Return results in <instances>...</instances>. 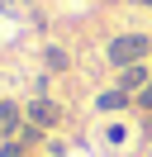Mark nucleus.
Here are the masks:
<instances>
[{
  "label": "nucleus",
  "instance_id": "obj_3",
  "mask_svg": "<svg viewBox=\"0 0 152 157\" xmlns=\"http://www.w3.org/2000/svg\"><path fill=\"white\" fill-rule=\"evenodd\" d=\"M147 81H152V76H147V67H124V76H119V86H124V90H142V86H147Z\"/></svg>",
  "mask_w": 152,
  "mask_h": 157
},
{
  "label": "nucleus",
  "instance_id": "obj_8",
  "mask_svg": "<svg viewBox=\"0 0 152 157\" xmlns=\"http://www.w3.org/2000/svg\"><path fill=\"white\" fill-rule=\"evenodd\" d=\"M138 5H152V0H138Z\"/></svg>",
  "mask_w": 152,
  "mask_h": 157
},
{
  "label": "nucleus",
  "instance_id": "obj_4",
  "mask_svg": "<svg viewBox=\"0 0 152 157\" xmlns=\"http://www.w3.org/2000/svg\"><path fill=\"white\" fill-rule=\"evenodd\" d=\"M14 124H19V105H10V100H5V105H0V128L10 133Z\"/></svg>",
  "mask_w": 152,
  "mask_h": 157
},
{
  "label": "nucleus",
  "instance_id": "obj_6",
  "mask_svg": "<svg viewBox=\"0 0 152 157\" xmlns=\"http://www.w3.org/2000/svg\"><path fill=\"white\" fill-rule=\"evenodd\" d=\"M48 67L62 71V67H66V52H62V48H48Z\"/></svg>",
  "mask_w": 152,
  "mask_h": 157
},
{
  "label": "nucleus",
  "instance_id": "obj_7",
  "mask_svg": "<svg viewBox=\"0 0 152 157\" xmlns=\"http://www.w3.org/2000/svg\"><path fill=\"white\" fill-rule=\"evenodd\" d=\"M138 105H142V109H152V81H147V86L138 90Z\"/></svg>",
  "mask_w": 152,
  "mask_h": 157
},
{
  "label": "nucleus",
  "instance_id": "obj_5",
  "mask_svg": "<svg viewBox=\"0 0 152 157\" xmlns=\"http://www.w3.org/2000/svg\"><path fill=\"white\" fill-rule=\"evenodd\" d=\"M100 109H109V114H114V109H124V90H109V95H100Z\"/></svg>",
  "mask_w": 152,
  "mask_h": 157
},
{
  "label": "nucleus",
  "instance_id": "obj_2",
  "mask_svg": "<svg viewBox=\"0 0 152 157\" xmlns=\"http://www.w3.org/2000/svg\"><path fill=\"white\" fill-rule=\"evenodd\" d=\"M28 119H33V128H52L57 119H62V109H57L52 100H33V105H28Z\"/></svg>",
  "mask_w": 152,
  "mask_h": 157
},
{
  "label": "nucleus",
  "instance_id": "obj_1",
  "mask_svg": "<svg viewBox=\"0 0 152 157\" xmlns=\"http://www.w3.org/2000/svg\"><path fill=\"white\" fill-rule=\"evenodd\" d=\"M147 52H152V38H147V33H124V38L109 43V62H114V67H138Z\"/></svg>",
  "mask_w": 152,
  "mask_h": 157
}]
</instances>
